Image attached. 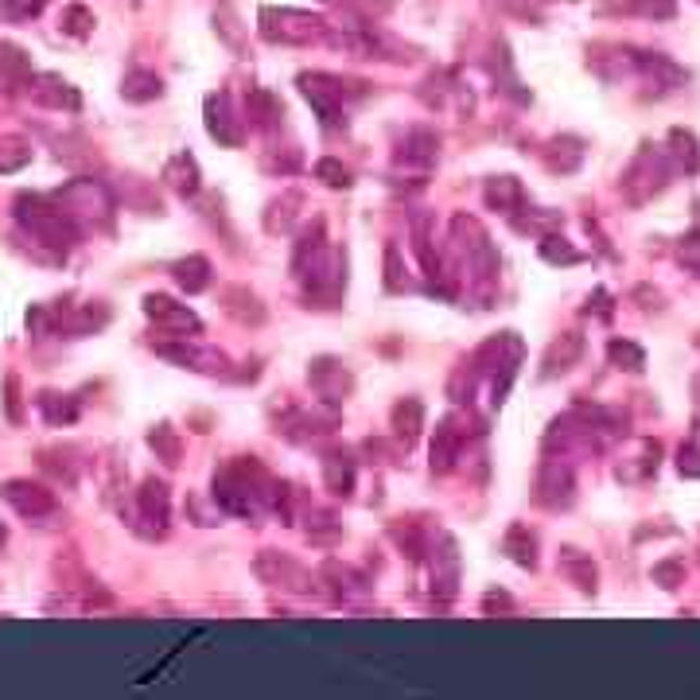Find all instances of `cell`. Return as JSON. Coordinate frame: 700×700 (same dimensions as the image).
Here are the masks:
<instances>
[{
    "label": "cell",
    "instance_id": "cell-1",
    "mask_svg": "<svg viewBox=\"0 0 700 700\" xmlns=\"http://www.w3.org/2000/svg\"><path fill=\"white\" fill-rule=\"evenodd\" d=\"M4 498H9V506H16L24 518H39V513L55 510L51 491H43V486H36V483H24V479H12V483L4 486Z\"/></svg>",
    "mask_w": 700,
    "mask_h": 700
},
{
    "label": "cell",
    "instance_id": "cell-2",
    "mask_svg": "<svg viewBox=\"0 0 700 700\" xmlns=\"http://www.w3.org/2000/svg\"><path fill=\"white\" fill-rule=\"evenodd\" d=\"M28 156H31V149L20 137H4V140H0V171L24 168V164H28Z\"/></svg>",
    "mask_w": 700,
    "mask_h": 700
},
{
    "label": "cell",
    "instance_id": "cell-3",
    "mask_svg": "<svg viewBox=\"0 0 700 700\" xmlns=\"http://www.w3.org/2000/svg\"><path fill=\"white\" fill-rule=\"evenodd\" d=\"M43 4L47 0H0V12L12 20H28V16H36Z\"/></svg>",
    "mask_w": 700,
    "mask_h": 700
},
{
    "label": "cell",
    "instance_id": "cell-4",
    "mask_svg": "<svg viewBox=\"0 0 700 700\" xmlns=\"http://www.w3.org/2000/svg\"><path fill=\"white\" fill-rule=\"evenodd\" d=\"M90 24H93V16L82 9V4H75V9L63 12V28L71 31V36H86V31H90Z\"/></svg>",
    "mask_w": 700,
    "mask_h": 700
},
{
    "label": "cell",
    "instance_id": "cell-5",
    "mask_svg": "<svg viewBox=\"0 0 700 700\" xmlns=\"http://www.w3.org/2000/svg\"><path fill=\"white\" fill-rule=\"evenodd\" d=\"M0 545H4V525H0Z\"/></svg>",
    "mask_w": 700,
    "mask_h": 700
}]
</instances>
